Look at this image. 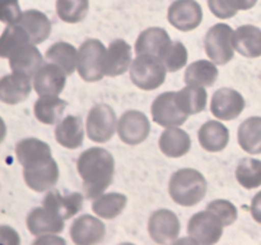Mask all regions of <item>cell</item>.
<instances>
[{
  "label": "cell",
  "instance_id": "6da1fadb",
  "mask_svg": "<svg viewBox=\"0 0 261 245\" xmlns=\"http://www.w3.org/2000/svg\"><path fill=\"white\" fill-rule=\"evenodd\" d=\"M78 173L83 180V190L87 199L101 195L112 183L115 161L109 151L92 147L84 151L76 162Z\"/></svg>",
  "mask_w": 261,
  "mask_h": 245
},
{
  "label": "cell",
  "instance_id": "7a4b0ae2",
  "mask_svg": "<svg viewBox=\"0 0 261 245\" xmlns=\"http://www.w3.org/2000/svg\"><path fill=\"white\" fill-rule=\"evenodd\" d=\"M168 190L173 202L184 207H193L205 197L206 180L198 170L181 168L171 176Z\"/></svg>",
  "mask_w": 261,
  "mask_h": 245
},
{
  "label": "cell",
  "instance_id": "3957f363",
  "mask_svg": "<svg viewBox=\"0 0 261 245\" xmlns=\"http://www.w3.org/2000/svg\"><path fill=\"white\" fill-rule=\"evenodd\" d=\"M167 69L158 56L138 55L130 65V79L140 89L152 91L163 84Z\"/></svg>",
  "mask_w": 261,
  "mask_h": 245
},
{
  "label": "cell",
  "instance_id": "277c9868",
  "mask_svg": "<svg viewBox=\"0 0 261 245\" xmlns=\"http://www.w3.org/2000/svg\"><path fill=\"white\" fill-rule=\"evenodd\" d=\"M78 73L86 82L101 81L105 74L106 47L96 38L86 40L79 47Z\"/></svg>",
  "mask_w": 261,
  "mask_h": 245
},
{
  "label": "cell",
  "instance_id": "5b68a950",
  "mask_svg": "<svg viewBox=\"0 0 261 245\" xmlns=\"http://www.w3.org/2000/svg\"><path fill=\"white\" fill-rule=\"evenodd\" d=\"M87 135L96 143H106L114 137L117 128L116 114L107 104H98L88 112L86 121Z\"/></svg>",
  "mask_w": 261,
  "mask_h": 245
},
{
  "label": "cell",
  "instance_id": "8992f818",
  "mask_svg": "<svg viewBox=\"0 0 261 245\" xmlns=\"http://www.w3.org/2000/svg\"><path fill=\"white\" fill-rule=\"evenodd\" d=\"M233 31L228 24L218 23L209 28L204 38L206 55L213 63L224 65L233 58V45H232Z\"/></svg>",
  "mask_w": 261,
  "mask_h": 245
},
{
  "label": "cell",
  "instance_id": "52a82bcc",
  "mask_svg": "<svg viewBox=\"0 0 261 245\" xmlns=\"http://www.w3.org/2000/svg\"><path fill=\"white\" fill-rule=\"evenodd\" d=\"M223 226L218 216L206 209L191 217L188 224V234L196 244L211 245L221 239Z\"/></svg>",
  "mask_w": 261,
  "mask_h": 245
},
{
  "label": "cell",
  "instance_id": "ba28073f",
  "mask_svg": "<svg viewBox=\"0 0 261 245\" xmlns=\"http://www.w3.org/2000/svg\"><path fill=\"white\" fill-rule=\"evenodd\" d=\"M150 132V122L143 112L129 110L117 121V134L120 139L129 145L144 142Z\"/></svg>",
  "mask_w": 261,
  "mask_h": 245
},
{
  "label": "cell",
  "instance_id": "9c48e42d",
  "mask_svg": "<svg viewBox=\"0 0 261 245\" xmlns=\"http://www.w3.org/2000/svg\"><path fill=\"white\" fill-rule=\"evenodd\" d=\"M150 111L154 122L165 128L180 127L188 120L189 116L178 106L176 92H166L160 94L153 101Z\"/></svg>",
  "mask_w": 261,
  "mask_h": 245
},
{
  "label": "cell",
  "instance_id": "30bf717a",
  "mask_svg": "<svg viewBox=\"0 0 261 245\" xmlns=\"http://www.w3.org/2000/svg\"><path fill=\"white\" fill-rule=\"evenodd\" d=\"M168 22L177 30L189 32L203 20V10L195 0H176L168 8Z\"/></svg>",
  "mask_w": 261,
  "mask_h": 245
},
{
  "label": "cell",
  "instance_id": "8fae6325",
  "mask_svg": "<svg viewBox=\"0 0 261 245\" xmlns=\"http://www.w3.org/2000/svg\"><path fill=\"white\" fill-rule=\"evenodd\" d=\"M148 231L155 242L168 244L175 241L180 235V221L170 209H158L149 217Z\"/></svg>",
  "mask_w": 261,
  "mask_h": 245
},
{
  "label": "cell",
  "instance_id": "7c38bea8",
  "mask_svg": "<svg viewBox=\"0 0 261 245\" xmlns=\"http://www.w3.org/2000/svg\"><path fill=\"white\" fill-rule=\"evenodd\" d=\"M63 68L55 63L43 64L33 77V87L38 96H59L66 83Z\"/></svg>",
  "mask_w": 261,
  "mask_h": 245
},
{
  "label": "cell",
  "instance_id": "4fadbf2b",
  "mask_svg": "<svg viewBox=\"0 0 261 245\" xmlns=\"http://www.w3.org/2000/svg\"><path fill=\"white\" fill-rule=\"evenodd\" d=\"M245 109V100L240 92L231 88H221L213 94L212 114L219 120H233Z\"/></svg>",
  "mask_w": 261,
  "mask_h": 245
},
{
  "label": "cell",
  "instance_id": "5bb4252c",
  "mask_svg": "<svg viewBox=\"0 0 261 245\" xmlns=\"http://www.w3.org/2000/svg\"><path fill=\"white\" fill-rule=\"evenodd\" d=\"M64 221L63 217L47 207H37L28 213L27 229L35 236L60 234L64 230Z\"/></svg>",
  "mask_w": 261,
  "mask_h": 245
},
{
  "label": "cell",
  "instance_id": "9a60e30c",
  "mask_svg": "<svg viewBox=\"0 0 261 245\" xmlns=\"http://www.w3.org/2000/svg\"><path fill=\"white\" fill-rule=\"evenodd\" d=\"M106 235L103 222L91 214H83L73 222L70 227V236L78 245L98 244Z\"/></svg>",
  "mask_w": 261,
  "mask_h": 245
},
{
  "label": "cell",
  "instance_id": "2e32d148",
  "mask_svg": "<svg viewBox=\"0 0 261 245\" xmlns=\"http://www.w3.org/2000/svg\"><path fill=\"white\" fill-rule=\"evenodd\" d=\"M15 156L23 168L35 167V166L53 160L51 150L47 143L37 138H25L18 142L15 147Z\"/></svg>",
  "mask_w": 261,
  "mask_h": 245
},
{
  "label": "cell",
  "instance_id": "e0dca14e",
  "mask_svg": "<svg viewBox=\"0 0 261 245\" xmlns=\"http://www.w3.org/2000/svg\"><path fill=\"white\" fill-rule=\"evenodd\" d=\"M25 184L32 190L42 193L53 188L59 180V166L56 161L50 160L35 167L23 168Z\"/></svg>",
  "mask_w": 261,
  "mask_h": 245
},
{
  "label": "cell",
  "instance_id": "ac0fdd59",
  "mask_svg": "<svg viewBox=\"0 0 261 245\" xmlns=\"http://www.w3.org/2000/svg\"><path fill=\"white\" fill-rule=\"evenodd\" d=\"M31 79V77L15 71L4 76L0 81V100L8 105L23 102L30 96L32 89Z\"/></svg>",
  "mask_w": 261,
  "mask_h": 245
},
{
  "label": "cell",
  "instance_id": "d6986e66",
  "mask_svg": "<svg viewBox=\"0 0 261 245\" xmlns=\"http://www.w3.org/2000/svg\"><path fill=\"white\" fill-rule=\"evenodd\" d=\"M9 66L15 73H22L33 78L38 69L43 65V59L35 43L30 42L15 50L9 56Z\"/></svg>",
  "mask_w": 261,
  "mask_h": 245
},
{
  "label": "cell",
  "instance_id": "ffe728a7",
  "mask_svg": "<svg viewBox=\"0 0 261 245\" xmlns=\"http://www.w3.org/2000/svg\"><path fill=\"white\" fill-rule=\"evenodd\" d=\"M132 63V47L129 43L124 40L112 41L105 56V74L107 77L121 76Z\"/></svg>",
  "mask_w": 261,
  "mask_h": 245
},
{
  "label": "cell",
  "instance_id": "44dd1931",
  "mask_svg": "<svg viewBox=\"0 0 261 245\" xmlns=\"http://www.w3.org/2000/svg\"><path fill=\"white\" fill-rule=\"evenodd\" d=\"M232 45L242 56L259 58L261 56V30L251 24L241 26L232 35Z\"/></svg>",
  "mask_w": 261,
  "mask_h": 245
},
{
  "label": "cell",
  "instance_id": "7402d4cb",
  "mask_svg": "<svg viewBox=\"0 0 261 245\" xmlns=\"http://www.w3.org/2000/svg\"><path fill=\"white\" fill-rule=\"evenodd\" d=\"M200 145L208 152H221L227 147L229 132L227 127L217 120L204 122L198 133Z\"/></svg>",
  "mask_w": 261,
  "mask_h": 245
},
{
  "label": "cell",
  "instance_id": "603a6c76",
  "mask_svg": "<svg viewBox=\"0 0 261 245\" xmlns=\"http://www.w3.org/2000/svg\"><path fill=\"white\" fill-rule=\"evenodd\" d=\"M42 206L58 213L64 219H69L75 216L83 207V198L79 193H70L63 195L58 190L48 191L43 198Z\"/></svg>",
  "mask_w": 261,
  "mask_h": 245
},
{
  "label": "cell",
  "instance_id": "cb8c5ba5",
  "mask_svg": "<svg viewBox=\"0 0 261 245\" xmlns=\"http://www.w3.org/2000/svg\"><path fill=\"white\" fill-rule=\"evenodd\" d=\"M171 40L166 30L160 27H150L143 31L135 42V54H149L160 58L165 48L170 45Z\"/></svg>",
  "mask_w": 261,
  "mask_h": 245
},
{
  "label": "cell",
  "instance_id": "d4e9b609",
  "mask_svg": "<svg viewBox=\"0 0 261 245\" xmlns=\"http://www.w3.org/2000/svg\"><path fill=\"white\" fill-rule=\"evenodd\" d=\"M55 137L59 144L68 150H76L81 147L84 139L83 121L81 117L69 115L59 121L55 129Z\"/></svg>",
  "mask_w": 261,
  "mask_h": 245
},
{
  "label": "cell",
  "instance_id": "484cf974",
  "mask_svg": "<svg viewBox=\"0 0 261 245\" xmlns=\"http://www.w3.org/2000/svg\"><path fill=\"white\" fill-rule=\"evenodd\" d=\"M191 139L188 133L177 127L167 128L160 137V148L167 157H182L190 151Z\"/></svg>",
  "mask_w": 261,
  "mask_h": 245
},
{
  "label": "cell",
  "instance_id": "4316f807",
  "mask_svg": "<svg viewBox=\"0 0 261 245\" xmlns=\"http://www.w3.org/2000/svg\"><path fill=\"white\" fill-rule=\"evenodd\" d=\"M20 26L30 35L31 42L38 45L48 38L51 33V23L48 18L38 10L30 9L22 13L19 22Z\"/></svg>",
  "mask_w": 261,
  "mask_h": 245
},
{
  "label": "cell",
  "instance_id": "83f0119b",
  "mask_svg": "<svg viewBox=\"0 0 261 245\" xmlns=\"http://www.w3.org/2000/svg\"><path fill=\"white\" fill-rule=\"evenodd\" d=\"M78 55L79 51L73 45L59 41L47 48L45 56L48 61L60 65L68 76H71L78 68Z\"/></svg>",
  "mask_w": 261,
  "mask_h": 245
},
{
  "label": "cell",
  "instance_id": "f1b7e54d",
  "mask_svg": "<svg viewBox=\"0 0 261 245\" xmlns=\"http://www.w3.org/2000/svg\"><path fill=\"white\" fill-rule=\"evenodd\" d=\"M240 147L251 155L261 153V117L251 116L241 122L239 128Z\"/></svg>",
  "mask_w": 261,
  "mask_h": 245
},
{
  "label": "cell",
  "instance_id": "f546056e",
  "mask_svg": "<svg viewBox=\"0 0 261 245\" xmlns=\"http://www.w3.org/2000/svg\"><path fill=\"white\" fill-rule=\"evenodd\" d=\"M218 78V69L216 63L208 60H198L190 64L186 69L185 83L191 86L212 87Z\"/></svg>",
  "mask_w": 261,
  "mask_h": 245
},
{
  "label": "cell",
  "instance_id": "4dcf8cb0",
  "mask_svg": "<svg viewBox=\"0 0 261 245\" xmlns=\"http://www.w3.org/2000/svg\"><path fill=\"white\" fill-rule=\"evenodd\" d=\"M206 94L204 87L188 84L185 88L176 92V100L180 109L186 115H195L203 111L206 106Z\"/></svg>",
  "mask_w": 261,
  "mask_h": 245
},
{
  "label": "cell",
  "instance_id": "1f68e13d",
  "mask_svg": "<svg viewBox=\"0 0 261 245\" xmlns=\"http://www.w3.org/2000/svg\"><path fill=\"white\" fill-rule=\"evenodd\" d=\"M66 102L58 96H40L35 104V115L42 124L51 125L60 120Z\"/></svg>",
  "mask_w": 261,
  "mask_h": 245
},
{
  "label": "cell",
  "instance_id": "d6a6232c",
  "mask_svg": "<svg viewBox=\"0 0 261 245\" xmlns=\"http://www.w3.org/2000/svg\"><path fill=\"white\" fill-rule=\"evenodd\" d=\"M127 198L124 194L109 193L97 197L92 204V209L98 217L105 219L116 218L126 206Z\"/></svg>",
  "mask_w": 261,
  "mask_h": 245
},
{
  "label": "cell",
  "instance_id": "836d02e7",
  "mask_svg": "<svg viewBox=\"0 0 261 245\" xmlns=\"http://www.w3.org/2000/svg\"><path fill=\"white\" fill-rule=\"evenodd\" d=\"M30 42V35L19 23L8 24L0 38V56L4 59L9 58L15 50Z\"/></svg>",
  "mask_w": 261,
  "mask_h": 245
},
{
  "label": "cell",
  "instance_id": "e575fe53",
  "mask_svg": "<svg viewBox=\"0 0 261 245\" xmlns=\"http://www.w3.org/2000/svg\"><path fill=\"white\" fill-rule=\"evenodd\" d=\"M236 179L240 185L246 189H255L261 185V161L244 158L236 168Z\"/></svg>",
  "mask_w": 261,
  "mask_h": 245
},
{
  "label": "cell",
  "instance_id": "d590c367",
  "mask_svg": "<svg viewBox=\"0 0 261 245\" xmlns=\"http://www.w3.org/2000/svg\"><path fill=\"white\" fill-rule=\"evenodd\" d=\"M88 0H56L58 17L65 23H78L88 13Z\"/></svg>",
  "mask_w": 261,
  "mask_h": 245
},
{
  "label": "cell",
  "instance_id": "8d00e7d4",
  "mask_svg": "<svg viewBox=\"0 0 261 245\" xmlns=\"http://www.w3.org/2000/svg\"><path fill=\"white\" fill-rule=\"evenodd\" d=\"M161 61L166 66L167 71L175 73L182 69L188 63V51L180 41H171L170 45L165 48L160 56Z\"/></svg>",
  "mask_w": 261,
  "mask_h": 245
},
{
  "label": "cell",
  "instance_id": "74e56055",
  "mask_svg": "<svg viewBox=\"0 0 261 245\" xmlns=\"http://www.w3.org/2000/svg\"><path fill=\"white\" fill-rule=\"evenodd\" d=\"M206 209L217 214L218 218L223 222L224 226H229L237 219V209L234 204L228 201H224V199H217V201L211 202Z\"/></svg>",
  "mask_w": 261,
  "mask_h": 245
},
{
  "label": "cell",
  "instance_id": "f35d334b",
  "mask_svg": "<svg viewBox=\"0 0 261 245\" xmlns=\"http://www.w3.org/2000/svg\"><path fill=\"white\" fill-rule=\"evenodd\" d=\"M22 12L18 0H0V19L5 24H15L20 20Z\"/></svg>",
  "mask_w": 261,
  "mask_h": 245
},
{
  "label": "cell",
  "instance_id": "ab89813d",
  "mask_svg": "<svg viewBox=\"0 0 261 245\" xmlns=\"http://www.w3.org/2000/svg\"><path fill=\"white\" fill-rule=\"evenodd\" d=\"M208 5L211 12L221 19H228V18L234 17L239 12L229 4L228 0H208Z\"/></svg>",
  "mask_w": 261,
  "mask_h": 245
},
{
  "label": "cell",
  "instance_id": "60d3db41",
  "mask_svg": "<svg viewBox=\"0 0 261 245\" xmlns=\"http://www.w3.org/2000/svg\"><path fill=\"white\" fill-rule=\"evenodd\" d=\"M250 211H251L252 218L256 222H259V224H261V191H259V193L252 198Z\"/></svg>",
  "mask_w": 261,
  "mask_h": 245
},
{
  "label": "cell",
  "instance_id": "b9f144b4",
  "mask_svg": "<svg viewBox=\"0 0 261 245\" xmlns=\"http://www.w3.org/2000/svg\"><path fill=\"white\" fill-rule=\"evenodd\" d=\"M228 2L236 10H247L251 9L257 0H228Z\"/></svg>",
  "mask_w": 261,
  "mask_h": 245
}]
</instances>
